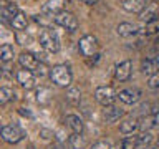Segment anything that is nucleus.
I'll return each mask as SVG.
<instances>
[{
  "label": "nucleus",
  "mask_w": 159,
  "mask_h": 149,
  "mask_svg": "<svg viewBox=\"0 0 159 149\" xmlns=\"http://www.w3.org/2000/svg\"><path fill=\"white\" fill-rule=\"evenodd\" d=\"M50 79L58 88H70L73 83V73L68 65H55L50 68Z\"/></svg>",
  "instance_id": "nucleus-1"
},
{
  "label": "nucleus",
  "mask_w": 159,
  "mask_h": 149,
  "mask_svg": "<svg viewBox=\"0 0 159 149\" xmlns=\"http://www.w3.org/2000/svg\"><path fill=\"white\" fill-rule=\"evenodd\" d=\"M38 42H40V47L43 50H47L48 53H58L60 52L58 35L55 33V30H52V28H43L42 32H40Z\"/></svg>",
  "instance_id": "nucleus-2"
},
{
  "label": "nucleus",
  "mask_w": 159,
  "mask_h": 149,
  "mask_svg": "<svg viewBox=\"0 0 159 149\" xmlns=\"http://www.w3.org/2000/svg\"><path fill=\"white\" fill-rule=\"evenodd\" d=\"M94 99L101 104L103 108H108V106H113L114 101L118 99V93L113 86H98L94 89Z\"/></svg>",
  "instance_id": "nucleus-3"
},
{
  "label": "nucleus",
  "mask_w": 159,
  "mask_h": 149,
  "mask_svg": "<svg viewBox=\"0 0 159 149\" xmlns=\"http://www.w3.org/2000/svg\"><path fill=\"white\" fill-rule=\"evenodd\" d=\"M78 48H80V53L86 58H91V56H96L98 55V38L94 35H83L78 42Z\"/></svg>",
  "instance_id": "nucleus-4"
},
{
  "label": "nucleus",
  "mask_w": 159,
  "mask_h": 149,
  "mask_svg": "<svg viewBox=\"0 0 159 149\" xmlns=\"http://www.w3.org/2000/svg\"><path fill=\"white\" fill-rule=\"evenodd\" d=\"M53 23L58 25V27H61V28H65L66 32H71V33L78 28L76 17H75L71 12H66V10H63V12H60V13L55 15V17H53Z\"/></svg>",
  "instance_id": "nucleus-5"
},
{
  "label": "nucleus",
  "mask_w": 159,
  "mask_h": 149,
  "mask_svg": "<svg viewBox=\"0 0 159 149\" xmlns=\"http://www.w3.org/2000/svg\"><path fill=\"white\" fill-rule=\"evenodd\" d=\"M0 136H2V139H3L7 144H18V142L23 139L25 133H23L18 126H15V124H7V126L2 128Z\"/></svg>",
  "instance_id": "nucleus-6"
},
{
  "label": "nucleus",
  "mask_w": 159,
  "mask_h": 149,
  "mask_svg": "<svg viewBox=\"0 0 159 149\" xmlns=\"http://www.w3.org/2000/svg\"><path fill=\"white\" fill-rule=\"evenodd\" d=\"M15 78H17V83L22 86L23 89H33L37 86V79H35V73L30 71V70H18L15 73Z\"/></svg>",
  "instance_id": "nucleus-7"
},
{
  "label": "nucleus",
  "mask_w": 159,
  "mask_h": 149,
  "mask_svg": "<svg viewBox=\"0 0 159 149\" xmlns=\"http://www.w3.org/2000/svg\"><path fill=\"white\" fill-rule=\"evenodd\" d=\"M138 17L143 23H149V22H152V20H157L159 18V2L157 0H151Z\"/></svg>",
  "instance_id": "nucleus-8"
},
{
  "label": "nucleus",
  "mask_w": 159,
  "mask_h": 149,
  "mask_svg": "<svg viewBox=\"0 0 159 149\" xmlns=\"http://www.w3.org/2000/svg\"><path fill=\"white\" fill-rule=\"evenodd\" d=\"M143 96V93H141V89H138V88H124L121 89V91L118 93V99L121 101L123 104H136L139 99H141Z\"/></svg>",
  "instance_id": "nucleus-9"
},
{
  "label": "nucleus",
  "mask_w": 159,
  "mask_h": 149,
  "mask_svg": "<svg viewBox=\"0 0 159 149\" xmlns=\"http://www.w3.org/2000/svg\"><path fill=\"white\" fill-rule=\"evenodd\" d=\"M18 63H20V66H22V68L30 70V71H33V73H37L38 68L42 66V63L38 61L37 55L28 53V52H23L22 55H20V56H18Z\"/></svg>",
  "instance_id": "nucleus-10"
},
{
  "label": "nucleus",
  "mask_w": 159,
  "mask_h": 149,
  "mask_svg": "<svg viewBox=\"0 0 159 149\" xmlns=\"http://www.w3.org/2000/svg\"><path fill=\"white\" fill-rule=\"evenodd\" d=\"M139 129H141V121L138 118H124L121 123H119V133L124 134V136H131V134H136Z\"/></svg>",
  "instance_id": "nucleus-11"
},
{
  "label": "nucleus",
  "mask_w": 159,
  "mask_h": 149,
  "mask_svg": "<svg viewBox=\"0 0 159 149\" xmlns=\"http://www.w3.org/2000/svg\"><path fill=\"white\" fill-rule=\"evenodd\" d=\"M133 73V61L131 60H124V61L118 63L114 68V78L118 81H128Z\"/></svg>",
  "instance_id": "nucleus-12"
},
{
  "label": "nucleus",
  "mask_w": 159,
  "mask_h": 149,
  "mask_svg": "<svg viewBox=\"0 0 159 149\" xmlns=\"http://www.w3.org/2000/svg\"><path fill=\"white\" fill-rule=\"evenodd\" d=\"M159 71V55L148 56L141 61V73L146 76H152L154 73Z\"/></svg>",
  "instance_id": "nucleus-13"
},
{
  "label": "nucleus",
  "mask_w": 159,
  "mask_h": 149,
  "mask_svg": "<svg viewBox=\"0 0 159 149\" xmlns=\"http://www.w3.org/2000/svg\"><path fill=\"white\" fill-rule=\"evenodd\" d=\"M151 0H121V7L128 13H141Z\"/></svg>",
  "instance_id": "nucleus-14"
},
{
  "label": "nucleus",
  "mask_w": 159,
  "mask_h": 149,
  "mask_svg": "<svg viewBox=\"0 0 159 149\" xmlns=\"http://www.w3.org/2000/svg\"><path fill=\"white\" fill-rule=\"evenodd\" d=\"M123 116H124V111L121 108L114 106V104L103 109V119H104V123H108V124H113V123L119 121Z\"/></svg>",
  "instance_id": "nucleus-15"
},
{
  "label": "nucleus",
  "mask_w": 159,
  "mask_h": 149,
  "mask_svg": "<svg viewBox=\"0 0 159 149\" xmlns=\"http://www.w3.org/2000/svg\"><path fill=\"white\" fill-rule=\"evenodd\" d=\"M18 7L15 3H10V2H2V10H0V15H2V20L5 23H12V20L18 15Z\"/></svg>",
  "instance_id": "nucleus-16"
},
{
  "label": "nucleus",
  "mask_w": 159,
  "mask_h": 149,
  "mask_svg": "<svg viewBox=\"0 0 159 149\" xmlns=\"http://www.w3.org/2000/svg\"><path fill=\"white\" fill-rule=\"evenodd\" d=\"M139 30L141 28H139L138 25L129 23V22H123L116 27V33L123 38H131V37H136V35L139 33Z\"/></svg>",
  "instance_id": "nucleus-17"
},
{
  "label": "nucleus",
  "mask_w": 159,
  "mask_h": 149,
  "mask_svg": "<svg viewBox=\"0 0 159 149\" xmlns=\"http://www.w3.org/2000/svg\"><path fill=\"white\" fill-rule=\"evenodd\" d=\"M65 123H66V126L71 129L73 133H78V134H83L84 131V124H83V119L76 116V114H68L66 118H65Z\"/></svg>",
  "instance_id": "nucleus-18"
},
{
  "label": "nucleus",
  "mask_w": 159,
  "mask_h": 149,
  "mask_svg": "<svg viewBox=\"0 0 159 149\" xmlns=\"http://www.w3.org/2000/svg\"><path fill=\"white\" fill-rule=\"evenodd\" d=\"M154 128H159V113H149L141 119L143 131H151Z\"/></svg>",
  "instance_id": "nucleus-19"
},
{
  "label": "nucleus",
  "mask_w": 159,
  "mask_h": 149,
  "mask_svg": "<svg viewBox=\"0 0 159 149\" xmlns=\"http://www.w3.org/2000/svg\"><path fill=\"white\" fill-rule=\"evenodd\" d=\"M65 99H66V103L71 104V106H80V104H81V89L78 86H70L66 89Z\"/></svg>",
  "instance_id": "nucleus-20"
},
{
  "label": "nucleus",
  "mask_w": 159,
  "mask_h": 149,
  "mask_svg": "<svg viewBox=\"0 0 159 149\" xmlns=\"http://www.w3.org/2000/svg\"><path fill=\"white\" fill-rule=\"evenodd\" d=\"M42 12L45 15H52V17H55L57 13L63 12V0H48L47 3L42 7Z\"/></svg>",
  "instance_id": "nucleus-21"
},
{
  "label": "nucleus",
  "mask_w": 159,
  "mask_h": 149,
  "mask_svg": "<svg viewBox=\"0 0 159 149\" xmlns=\"http://www.w3.org/2000/svg\"><path fill=\"white\" fill-rule=\"evenodd\" d=\"M37 103L42 104V106H45V104L50 103V99H52V91H50V88L47 86H40L37 88Z\"/></svg>",
  "instance_id": "nucleus-22"
},
{
  "label": "nucleus",
  "mask_w": 159,
  "mask_h": 149,
  "mask_svg": "<svg viewBox=\"0 0 159 149\" xmlns=\"http://www.w3.org/2000/svg\"><path fill=\"white\" fill-rule=\"evenodd\" d=\"M12 28L13 30H17V32H23L25 28H27V25H28V18H27V15H25L23 12H18V15L12 20Z\"/></svg>",
  "instance_id": "nucleus-23"
},
{
  "label": "nucleus",
  "mask_w": 159,
  "mask_h": 149,
  "mask_svg": "<svg viewBox=\"0 0 159 149\" xmlns=\"http://www.w3.org/2000/svg\"><path fill=\"white\" fill-rule=\"evenodd\" d=\"M15 56V50L10 43H3L2 47H0V60H2V63H8L12 61Z\"/></svg>",
  "instance_id": "nucleus-24"
},
{
  "label": "nucleus",
  "mask_w": 159,
  "mask_h": 149,
  "mask_svg": "<svg viewBox=\"0 0 159 149\" xmlns=\"http://www.w3.org/2000/svg\"><path fill=\"white\" fill-rule=\"evenodd\" d=\"M68 142L71 146V149H84L86 147V139H84L83 134H78V133H73L70 136Z\"/></svg>",
  "instance_id": "nucleus-25"
},
{
  "label": "nucleus",
  "mask_w": 159,
  "mask_h": 149,
  "mask_svg": "<svg viewBox=\"0 0 159 149\" xmlns=\"http://www.w3.org/2000/svg\"><path fill=\"white\" fill-rule=\"evenodd\" d=\"M157 32H159V18L152 20V22H149V23H144L141 27V30H139V33H141V35H148V37L156 35Z\"/></svg>",
  "instance_id": "nucleus-26"
},
{
  "label": "nucleus",
  "mask_w": 159,
  "mask_h": 149,
  "mask_svg": "<svg viewBox=\"0 0 159 149\" xmlns=\"http://www.w3.org/2000/svg\"><path fill=\"white\" fill-rule=\"evenodd\" d=\"M121 149H141V146H139V141H138V134H131V136L123 138Z\"/></svg>",
  "instance_id": "nucleus-27"
},
{
  "label": "nucleus",
  "mask_w": 159,
  "mask_h": 149,
  "mask_svg": "<svg viewBox=\"0 0 159 149\" xmlns=\"http://www.w3.org/2000/svg\"><path fill=\"white\" fill-rule=\"evenodd\" d=\"M12 99H15V91L12 88H7V86L0 88V104H7Z\"/></svg>",
  "instance_id": "nucleus-28"
},
{
  "label": "nucleus",
  "mask_w": 159,
  "mask_h": 149,
  "mask_svg": "<svg viewBox=\"0 0 159 149\" xmlns=\"http://www.w3.org/2000/svg\"><path fill=\"white\" fill-rule=\"evenodd\" d=\"M152 134L151 131H143L138 134V141H139V146L141 147H151V142H152Z\"/></svg>",
  "instance_id": "nucleus-29"
},
{
  "label": "nucleus",
  "mask_w": 159,
  "mask_h": 149,
  "mask_svg": "<svg viewBox=\"0 0 159 149\" xmlns=\"http://www.w3.org/2000/svg\"><path fill=\"white\" fill-rule=\"evenodd\" d=\"M148 88L149 89H159V71L148 78Z\"/></svg>",
  "instance_id": "nucleus-30"
},
{
  "label": "nucleus",
  "mask_w": 159,
  "mask_h": 149,
  "mask_svg": "<svg viewBox=\"0 0 159 149\" xmlns=\"http://www.w3.org/2000/svg\"><path fill=\"white\" fill-rule=\"evenodd\" d=\"M91 149H113L111 144H109L108 141H104V139H99V141H96L91 146Z\"/></svg>",
  "instance_id": "nucleus-31"
},
{
  "label": "nucleus",
  "mask_w": 159,
  "mask_h": 149,
  "mask_svg": "<svg viewBox=\"0 0 159 149\" xmlns=\"http://www.w3.org/2000/svg\"><path fill=\"white\" fill-rule=\"evenodd\" d=\"M40 136H42V139H45V141H53L55 139V134L50 131V129H40Z\"/></svg>",
  "instance_id": "nucleus-32"
},
{
  "label": "nucleus",
  "mask_w": 159,
  "mask_h": 149,
  "mask_svg": "<svg viewBox=\"0 0 159 149\" xmlns=\"http://www.w3.org/2000/svg\"><path fill=\"white\" fill-rule=\"evenodd\" d=\"M18 113L22 114V116H27V118H33V114L30 113L27 108H20V109H18Z\"/></svg>",
  "instance_id": "nucleus-33"
},
{
  "label": "nucleus",
  "mask_w": 159,
  "mask_h": 149,
  "mask_svg": "<svg viewBox=\"0 0 159 149\" xmlns=\"http://www.w3.org/2000/svg\"><path fill=\"white\" fill-rule=\"evenodd\" d=\"M80 2H83V3H86V5H94V3H98L99 0H80Z\"/></svg>",
  "instance_id": "nucleus-34"
},
{
  "label": "nucleus",
  "mask_w": 159,
  "mask_h": 149,
  "mask_svg": "<svg viewBox=\"0 0 159 149\" xmlns=\"http://www.w3.org/2000/svg\"><path fill=\"white\" fill-rule=\"evenodd\" d=\"M156 141H157V146H159V134H157V138H156Z\"/></svg>",
  "instance_id": "nucleus-35"
},
{
  "label": "nucleus",
  "mask_w": 159,
  "mask_h": 149,
  "mask_svg": "<svg viewBox=\"0 0 159 149\" xmlns=\"http://www.w3.org/2000/svg\"><path fill=\"white\" fill-rule=\"evenodd\" d=\"M146 149H159V147H152V146H151V147H146Z\"/></svg>",
  "instance_id": "nucleus-36"
}]
</instances>
